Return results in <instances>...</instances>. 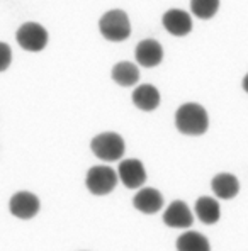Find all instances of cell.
<instances>
[{"instance_id":"17","label":"cell","mask_w":248,"mask_h":251,"mask_svg":"<svg viewBox=\"0 0 248 251\" xmlns=\"http://www.w3.org/2000/svg\"><path fill=\"white\" fill-rule=\"evenodd\" d=\"M191 14L201 21H209L220 10V0H191Z\"/></svg>"},{"instance_id":"9","label":"cell","mask_w":248,"mask_h":251,"mask_svg":"<svg viewBox=\"0 0 248 251\" xmlns=\"http://www.w3.org/2000/svg\"><path fill=\"white\" fill-rule=\"evenodd\" d=\"M9 209L17 219H32L39 212V199L31 192H17L10 197Z\"/></svg>"},{"instance_id":"3","label":"cell","mask_w":248,"mask_h":251,"mask_svg":"<svg viewBox=\"0 0 248 251\" xmlns=\"http://www.w3.org/2000/svg\"><path fill=\"white\" fill-rule=\"evenodd\" d=\"M16 41L24 51L29 53H39L50 43V34H48L46 27L39 22L28 21L19 25L16 32Z\"/></svg>"},{"instance_id":"16","label":"cell","mask_w":248,"mask_h":251,"mask_svg":"<svg viewBox=\"0 0 248 251\" xmlns=\"http://www.w3.org/2000/svg\"><path fill=\"white\" fill-rule=\"evenodd\" d=\"M177 251H211V245L201 232L187 231L177 238Z\"/></svg>"},{"instance_id":"13","label":"cell","mask_w":248,"mask_h":251,"mask_svg":"<svg viewBox=\"0 0 248 251\" xmlns=\"http://www.w3.org/2000/svg\"><path fill=\"white\" fill-rule=\"evenodd\" d=\"M133 205L143 214H155L164 207V197L157 188H141L133 199Z\"/></svg>"},{"instance_id":"7","label":"cell","mask_w":248,"mask_h":251,"mask_svg":"<svg viewBox=\"0 0 248 251\" xmlns=\"http://www.w3.org/2000/svg\"><path fill=\"white\" fill-rule=\"evenodd\" d=\"M162 24L168 34L184 38L192 31V16L182 9H168L162 16Z\"/></svg>"},{"instance_id":"1","label":"cell","mask_w":248,"mask_h":251,"mask_svg":"<svg viewBox=\"0 0 248 251\" xmlns=\"http://www.w3.org/2000/svg\"><path fill=\"white\" fill-rule=\"evenodd\" d=\"M175 127L186 136H202L209 127V116L201 104L187 102L175 112Z\"/></svg>"},{"instance_id":"5","label":"cell","mask_w":248,"mask_h":251,"mask_svg":"<svg viewBox=\"0 0 248 251\" xmlns=\"http://www.w3.org/2000/svg\"><path fill=\"white\" fill-rule=\"evenodd\" d=\"M85 185L94 195H107L117 185V173L109 167H92L85 176Z\"/></svg>"},{"instance_id":"14","label":"cell","mask_w":248,"mask_h":251,"mask_svg":"<svg viewBox=\"0 0 248 251\" xmlns=\"http://www.w3.org/2000/svg\"><path fill=\"white\" fill-rule=\"evenodd\" d=\"M211 188H213L214 195L223 201H229L240 192V182L235 175L231 173H218L211 182Z\"/></svg>"},{"instance_id":"10","label":"cell","mask_w":248,"mask_h":251,"mask_svg":"<svg viewBox=\"0 0 248 251\" xmlns=\"http://www.w3.org/2000/svg\"><path fill=\"white\" fill-rule=\"evenodd\" d=\"M133 104L143 112H153L160 105V90L151 83H141L133 90Z\"/></svg>"},{"instance_id":"8","label":"cell","mask_w":248,"mask_h":251,"mask_svg":"<svg viewBox=\"0 0 248 251\" xmlns=\"http://www.w3.org/2000/svg\"><path fill=\"white\" fill-rule=\"evenodd\" d=\"M117 180H121L128 188H139L146 182V170L136 158L123 160L117 168Z\"/></svg>"},{"instance_id":"11","label":"cell","mask_w":248,"mask_h":251,"mask_svg":"<svg viewBox=\"0 0 248 251\" xmlns=\"http://www.w3.org/2000/svg\"><path fill=\"white\" fill-rule=\"evenodd\" d=\"M164 223L168 227H191L194 223V216H192L191 209L184 201H173L172 204L166 207L164 214Z\"/></svg>"},{"instance_id":"6","label":"cell","mask_w":248,"mask_h":251,"mask_svg":"<svg viewBox=\"0 0 248 251\" xmlns=\"http://www.w3.org/2000/svg\"><path fill=\"white\" fill-rule=\"evenodd\" d=\"M135 60L143 68H155L164 61V48L157 39H143L135 48Z\"/></svg>"},{"instance_id":"4","label":"cell","mask_w":248,"mask_h":251,"mask_svg":"<svg viewBox=\"0 0 248 251\" xmlns=\"http://www.w3.org/2000/svg\"><path fill=\"white\" fill-rule=\"evenodd\" d=\"M90 150L99 160L117 161L123 158L126 145L117 132H101L90 141Z\"/></svg>"},{"instance_id":"2","label":"cell","mask_w":248,"mask_h":251,"mask_svg":"<svg viewBox=\"0 0 248 251\" xmlns=\"http://www.w3.org/2000/svg\"><path fill=\"white\" fill-rule=\"evenodd\" d=\"M99 32L109 43H123L131 36L129 16L121 9H110L99 19Z\"/></svg>"},{"instance_id":"18","label":"cell","mask_w":248,"mask_h":251,"mask_svg":"<svg viewBox=\"0 0 248 251\" xmlns=\"http://www.w3.org/2000/svg\"><path fill=\"white\" fill-rule=\"evenodd\" d=\"M10 63H12V50L7 43L0 41V73L9 70Z\"/></svg>"},{"instance_id":"15","label":"cell","mask_w":248,"mask_h":251,"mask_svg":"<svg viewBox=\"0 0 248 251\" xmlns=\"http://www.w3.org/2000/svg\"><path fill=\"white\" fill-rule=\"evenodd\" d=\"M195 214L204 224H216L221 217V209L218 201L213 197H199L195 202Z\"/></svg>"},{"instance_id":"12","label":"cell","mask_w":248,"mask_h":251,"mask_svg":"<svg viewBox=\"0 0 248 251\" xmlns=\"http://www.w3.org/2000/svg\"><path fill=\"white\" fill-rule=\"evenodd\" d=\"M110 78L119 87H135L139 82V68L131 61H119L110 70Z\"/></svg>"}]
</instances>
